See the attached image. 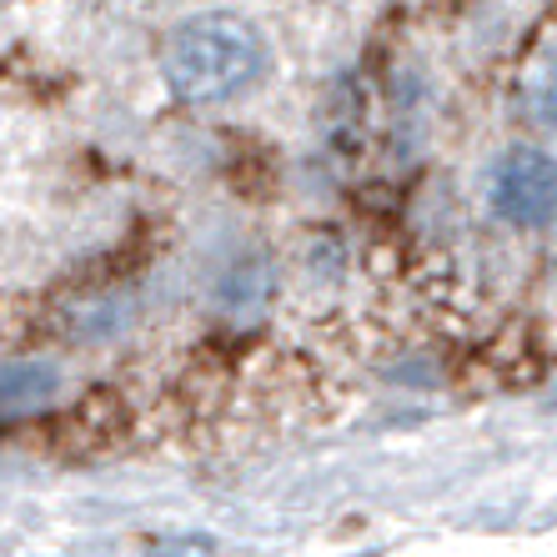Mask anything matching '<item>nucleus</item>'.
I'll return each mask as SVG.
<instances>
[{
	"instance_id": "nucleus-1",
	"label": "nucleus",
	"mask_w": 557,
	"mask_h": 557,
	"mask_svg": "<svg viewBox=\"0 0 557 557\" xmlns=\"http://www.w3.org/2000/svg\"><path fill=\"white\" fill-rule=\"evenodd\" d=\"M261 71H267V36L247 15L232 11L191 15L161 46V76L191 106L232 101L247 86H257Z\"/></svg>"
},
{
	"instance_id": "nucleus-2",
	"label": "nucleus",
	"mask_w": 557,
	"mask_h": 557,
	"mask_svg": "<svg viewBox=\"0 0 557 557\" xmlns=\"http://www.w3.org/2000/svg\"><path fill=\"white\" fill-rule=\"evenodd\" d=\"M487 201L512 226H547L557 207V176L553 156L537 146H512L497 156L493 176H487Z\"/></svg>"
},
{
	"instance_id": "nucleus-3",
	"label": "nucleus",
	"mask_w": 557,
	"mask_h": 557,
	"mask_svg": "<svg viewBox=\"0 0 557 557\" xmlns=\"http://www.w3.org/2000/svg\"><path fill=\"white\" fill-rule=\"evenodd\" d=\"M61 392L55 362H5L0 367V412H30Z\"/></svg>"
}]
</instances>
